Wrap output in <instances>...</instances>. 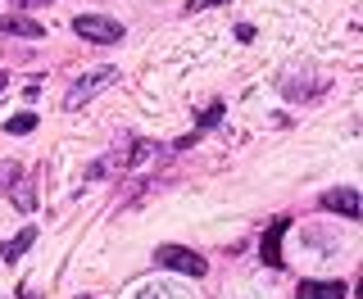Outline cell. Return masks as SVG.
Wrapping results in <instances>:
<instances>
[{"label": "cell", "instance_id": "cell-15", "mask_svg": "<svg viewBox=\"0 0 363 299\" xmlns=\"http://www.w3.org/2000/svg\"><path fill=\"white\" fill-rule=\"evenodd\" d=\"M23 299H41V295H32V290H23Z\"/></svg>", "mask_w": 363, "mask_h": 299}, {"label": "cell", "instance_id": "cell-7", "mask_svg": "<svg viewBox=\"0 0 363 299\" xmlns=\"http://www.w3.org/2000/svg\"><path fill=\"white\" fill-rule=\"evenodd\" d=\"M286 227H291V218H277V222L268 227V236H264V259L272 268H281V236H286Z\"/></svg>", "mask_w": 363, "mask_h": 299}, {"label": "cell", "instance_id": "cell-12", "mask_svg": "<svg viewBox=\"0 0 363 299\" xmlns=\"http://www.w3.org/2000/svg\"><path fill=\"white\" fill-rule=\"evenodd\" d=\"M14 9H37V5H50V0H9Z\"/></svg>", "mask_w": 363, "mask_h": 299}, {"label": "cell", "instance_id": "cell-1", "mask_svg": "<svg viewBox=\"0 0 363 299\" xmlns=\"http://www.w3.org/2000/svg\"><path fill=\"white\" fill-rule=\"evenodd\" d=\"M73 32L82 41H96V45H109L123 37V23L118 18H100V14H77L73 18Z\"/></svg>", "mask_w": 363, "mask_h": 299}, {"label": "cell", "instance_id": "cell-10", "mask_svg": "<svg viewBox=\"0 0 363 299\" xmlns=\"http://www.w3.org/2000/svg\"><path fill=\"white\" fill-rule=\"evenodd\" d=\"M14 209H23V213H28V209H37V191H32L28 181H23V186L14 191Z\"/></svg>", "mask_w": 363, "mask_h": 299}, {"label": "cell", "instance_id": "cell-14", "mask_svg": "<svg viewBox=\"0 0 363 299\" xmlns=\"http://www.w3.org/2000/svg\"><path fill=\"white\" fill-rule=\"evenodd\" d=\"M5 86H9V77H5V73H0V96H5Z\"/></svg>", "mask_w": 363, "mask_h": 299}, {"label": "cell", "instance_id": "cell-4", "mask_svg": "<svg viewBox=\"0 0 363 299\" xmlns=\"http://www.w3.org/2000/svg\"><path fill=\"white\" fill-rule=\"evenodd\" d=\"M0 32H9V37H23V41H41L45 28L37 18H23V14H0Z\"/></svg>", "mask_w": 363, "mask_h": 299}, {"label": "cell", "instance_id": "cell-3", "mask_svg": "<svg viewBox=\"0 0 363 299\" xmlns=\"http://www.w3.org/2000/svg\"><path fill=\"white\" fill-rule=\"evenodd\" d=\"M113 77H118V73H113V68H91V73L82 77V82H77V86H73V91H68V96H64V105H68V109L86 105V96H96V91H100V86H109Z\"/></svg>", "mask_w": 363, "mask_h": 299}, {"label": "cell", "instance_id": "cell-2", "mask_svg": "<svg viewBox=\"0 0 363 299\" xmlns=\"http://www.w3.org/2000/svg\"><path fill=\"white\" fill-rule=\"evenodd\" d=\"M155 263L159 268H173V272H186V277H204V272H209V263H204L196 249H182V245H164L155 254Z\"/></svg>", "mask_w": 363, "mask_h": 299}, {"label": "cell", "instance_id": "cell-6", "mask_svg": "<svg viewBox=\"0 0 363 299\" xmlns=\"http://www.w3.org/2000/svg\"><path fill=\"white\" fill-rule=\"evenodd\" d=\"M295 299H345V281H300Z\"/></svg>", "mask_w": 363, "mask_h": 299}, {"label": "cell", "instance_id": "cell-8", "mask_svg": "<svg viewBox=\"0 0 363 299\" xmlns=\"http://www.w3.org/2000/svg\"><path fill=\"white\" fill-rule=\"evenodd\" d=\"M32 240H37V227H23V232H18L14 240H5V245H0V259H18L23 249L32 245Z\"/></svg>", "mask_w": 363, "mask_h": 299}, {"label": "cell", "instance_id": "cell-9", "mask_svg": "<svg viewBox=\"0 0 363 299\" xmlns=\"http://www.w3.org/2000/svg\"><path fill=\"white\" fill-rule=\"evenodd\" d=\"M32 128H37V113H18V118H9V123H5V132H9V136H23V132H32Z\"/></svg>", "mask_w": 363, "mask_h": 299}, {"label": "cell", "instance_id": "cell-5", "mask_svg": "<svg viewBox=\"0 0 363 299\" xmlns=\"http://www.w3.org/2000/svg\"><path fill=\"white\" fill-rule=\"evenodd\" d=\"M323 209H332V213H345L350 222H354V218H359V191H354V186L327 191V195H323Z\"/></svg>", "mask_w": 363, "mask_h": 299}, {"label": "cell", "instance_id": "cell-13", "mask_svg": "<svg viewBox=\"0 0 363 299\" xmlns=\"http://www.w3.org/2000/svg\"><path fill=\"white\" fill-rule=\"evenodd\" d=\"M209 5H223V0H191L186 9H209Z\"/></svg>", "mask_w": 363, "mask_h": 299}, {"label": "cell", "instance_id": "cell-11", "mask_svg": "<svg viewBox=\"0 0 363 299\" xmlns=\"http://www.w3.org/2000/svg\"><path fill=\"white\" fill-rule=\"evenodd\" d=\"M136 299H186V295H177V290H168V286H145Z\"/></svg>", "mask_w": 363, "mask_h": 299}]
</instances>
